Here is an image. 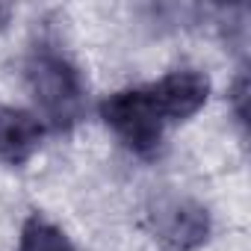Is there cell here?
I'll use <instances>...</instances> for the list:
<instances>
[{
	"mask_svg": "<svg viewBox=\"0 0 251 251\" xmlns=\"http://www.w3.org/2000/svg\"><path fill=\"white\" fill-rule=\"evenodd\" d=\"M27 86L33 92V100L39 106V118L45 127L65 133L83 118L86 112V83L77 71V65L42 45L27 59Z\"/></svg>",
	"mask_w": 251,
	"mask_h": 251,
	"instance_id": "1",
	"label": "cell"
},
{
	"mask_svg": "<svg viewBox=\"0 0 251 251\" xmlns=\"http://www.w3.org/2000/svg\"><path fill=\"white\" fill-rule=\"evenodd\" d=\"M45 124L36 112L18 106H0V160L9 166L27 163L42 145Z\"/></svg>",
	"mask_w": 251,
	"mask_h": 251,
	"instance_id": "5",
	"label": "cell"
},
{
	"mask_svg": "<svg viewBox=\"0 0 251 251\" xmlns=\"http://www.w3.org/2000/svg\"><path fill=\"white\" fill-rule=\"evenodd\" d=\"M151 92L166 115V121H183L195 115L210 98V77L195 68H177L151 83Z\"/></svg>",
	"mask_w": 251,
	"mask_h": 251,
	"instance_id": "4",
	"label": "cell"
},
{
	"mask_svg": "<svg viewBox=\"0 0 251 251\" xmlns=\"http://www.w3.org/2000/svg\"><path fill=\"white\" fill-rule=\"evenodd\" d=\"M9 15H12V9H9V6H3V3H0V27H3V24L9 21Z\"/></svg>",
	"mask_w": 251,
	"mask_h": 251,
	"instance_id": "8",
	"label": "cell"
},
{
	"mask_svg": "<svg viewBox=\"0 0 251 251\" xmlns=\"http://www.w3.org/2000/svg\"><path fill=\"white\" fill-rule=\"evenodd\" d=\"M100 118L106 127L139 157H154L163 145L166 115L151 92V86L121 89L100 103Z\"/></svg>",
	"mask_w": 251,
	"mask_h": 251,
	"instance_id": "2",
	"label": "cell"
},
{
	"mask_svg": "<svg viewBox=\"0 0 251 251\" xmlns=\"http://www.w3.org/2000/svg\"><path fill=\"white\" fill-rule=\"evenodd\" d=\"M151 219H154L157 236H160L172 251H189V248H195L198 242L207 239V230H210L207 210L198 207L195 201L177 198V195L160 198V201L154 204Z\"/></svg>",
	"mask_w": 251,
	"mask_h": 251,
	"instance_id": "3",
	"label": "cell"
},
{
	"mask_svg": "<svg viewBox=\"0 0 251 251\" xmlns=\"http://www.w3.org/2000/svg\"><path fill=\"white\" fill-rule=\"evenodd\" d=\"M245 92H248V80H245V74H239L236 89H233V100H236V115L242 124H245Z\"/></svg>",
	"mask_w": 251,
	"mask_h": 251,
	"instance_id": "7",
	"label": "cell"
},
{
	"mask_svg": "<svg viewBox=\"0 0 251 251\" xmlns=\"http://www.w3.org/2000/svg\"><path fill=\"white\" fill-rule=\"evenodd\" d=\"M18 251H74V245L53 222H48L45 216L33 213L24 222V227H21Z\"/></svg>",
	"mask_w": 251,
	"mask_h": 251,
	"instance_id": "6",
	"label": "cell"
}]
</instances>
